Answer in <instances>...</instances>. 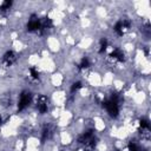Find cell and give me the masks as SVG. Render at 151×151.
<instances>
[{"label":"cell","instance_id":"obj_1","mask_svg":"<svg viewBox=\"0 0 151 151\" xmlns=\"http://www.w3.org/2000/svg\"><path fill=\"white\" fill-rule=\"evenodd\" d=\"M104 106H105L106 111L110 113V116L117 117V115L119 112V109H118V104H117V99L116 98H111V99L106 100L104 103Z\"/></svg>","mask_w":151,"mask_h":151},{"label":"cell","instance_id":"obj_2","mask_svg":"<svg viewBox=\"0 0 151 151\" xmlns=\"http://www.w3.org/2000/svg\"><path fill=\"white\" fill-rule=\"evenodd\" d=\"M32 100V94L30 92H22L20 99H19V104H18V109L19 110H24L26 106H28V104Z\"/></svg>","mask_w":151,"mask_h":151},{"label":"cell","instance_id":"obj_3","mask_svg":"<svg viewBox=\"0 0 151 151\" xmlns=\"http://www.w3.org/2000/svg\"><path fill=\"white\" fill-rule=\"evenodd\" d=\"M27 30L30 32H34V31H39L40 30V19L36 15H32L27 24Z\"/></svg>","mask_w":151,"mask_h":151},{"label":"cell","instance_id":"obj_4","mask_svg":"<svg viewBox=\"0 0 151 151\" xmlns=\"http://www.w3.org/2000/svg\"><path fill=\"white\" fill-rule=\"evenodd\" d=\"M15 60H17V55H15V53L12 52V51L6 52L5 55H4V58H3L4 64L7 65V66H11L12 64H14Z\"/></svg>","mask_w":151,"mask_h":151},{"label":"cell","instance_id":"obj_5","mask_svg":"<svg viewBox=\"0 0 151 151\" xmlns=\"http://www.w3.org/2000/svg\"><path fill=\"white\" fill-rule=\"evenodd\" d=\"M37 107L40 113H45L47 111V98L45 96H40L37 102Z\"/></svg>","mask_w":151,"mask_h":151},{"label":"cell","instance_id":"obj_6","mask_svg":"<svg viewBox=\"0 0 151 151\" xmlns=\"http://www.w3.org/2000/svg\"><path fill=\"white\" fill-rule=\"evenodd\" d=\"M111 57L116 60H119V61H123L124 60V54L121 50H115L112 53H111Z\"/></svg>","mask_w":151,"mask_h":151},{"label":"cell","instance_id":"obj_7","mask_svg":"<svg viewBox=\"0 0 151 151\" xmlns=\"http://www.w3.org/2000/svg\"><path fill=\"white\" fill-rule=\"evenodd\" d=\"M11 5H12V1H4L3 5L0 6V11H1V12H5V11H7V10H10Z\"/></svg>","mask_w":151,"mask_h":151},{"label":"cell","instance_id":"obj_8","mask_svg":"<svg viewBox=\"0 0 151 151\" xmlns=\"http://www.w3.org/2000/svg\"><path fill=\"white\" fill-rule=\"evenodd\" d=\"M89 66H90V63H89V60H87L86 58L82 59L80 64H79V69H86V67H89Z\"/></svg>","mask_w":151,"mask_h":151},{"label":"cell","instance_id":"obj_9","mask_svg":"<svg viewBox=\"0 0 151 151\" xmlns=\"http://www.w3.org/2000/svg\"><path fill=\"white\" fill-rule=\"evenodd\" d=\"M106 47H107V42L104 39V40H102V42H100V49H99V52H100V53H102V52H104V51L106 50Z\"/></svg>","mask_w":151,"mask_h":151},{"label":"cell","instance_id":"obj_10","mask_svg":"<svg viewBox=\"0 0 151 151\" xmlns=\"http://www.w3.org/2000/svg\"><path fill=\"white\" fill-rule=\"evenodd\" d=\"M140 128H142V129H146V130H149V128H150L149 122L145 121V119H142V121H140Z\"/></svg>","mask_w":151,"mask_h":151},{"label":"cell","instance_id":"obj_11","mask_svg":"<svg viewBox=\"0 0 151 151\" xmlns=\"http://www.w3.org/2000/svg\"><path fill=\"white\" fill-rule=\"evenodd\" d=\"M30 73H31V77H32L33 79H38L39 78V73H38V71L36 69H31Z\"/></svg>","mask_w":151,"mask_h":151},{"label":"cell","instance_id":"obj_12","mask_svg":"<svg viewBox=\"0 0 151 151\" xmlns=\"http://www.w3.org/2000/svg\"><path fill=\"white\" fill-rule=\"evenodd\" d=\"M82 87V83L80 82H77V83H75L73 85H72V87H71V91L72 92H75V91H77V90H79Z\"/></svg>","mask_w":151,"mask_h":151},{"label":"cell","instance_id":"obj_13","mask_svg":"<svg viewBox=\"0 0 151 151\" xmlns=\"http://www.w3.org/2000/svg\"><path fill=\"white\" fill-rule=\"evenodd\" d=\"M129 149H130V151H138V148L136 144H130Z\"/></svg>","mask_w":151,"mask_h":151},{"label":"cell","instance_id":"obj_14","mask_svg":"<svg viewBox=\"0 0 151 151\" xmlns=\"http://www.w3.org/2000/svg\"><path fill=\"white\" fill-rule=\"evenodd\" d=\"M1 123H3V119H1V116H0V125H1Z\"/></svg>","mask_w":151,"mask_h":151}]
</instances>
